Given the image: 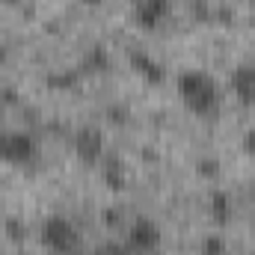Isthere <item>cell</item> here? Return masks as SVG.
I'll return each mask as SVG.
<instances>
[{"mask_svg": "<svg viewBox=\"0 0 255 255\" xmlns=\"http://www.w3.org/2000/svg\"><path fill=\"white\" fill-rule=\"evenodd\" d=\"M175 89L181 104L199 119H211L220 113L223 107V89L217 83V77L205 68H187L175 77Z\"/></svg>", "mask_w": 255, "mask_h": 255, "instance_id": "obj_1", "label": "cell"}, {"mask_svg": "<svg viewBox=\"0 0 255 255\" xmlns=\"http://www.w3.org/2000/svg\"><path fill=\"white\" fill-rule=\"evenodd\" d=\"M80 229L63 214H51L39 226V244L51 255H74L80 250Z\"/></svg>", "mask_w": 255, "mask_h": 255, "instance_id": "obj_2", "label": "cell"}, {"mask_svg": "<svg viewBox=\"0 0 255 255\" xmlns=\"http://www.w3.org/2000/svg\"><path fill=\"white\" fill-rule=\"evenodd\" d=\"M39 154V145L33 139V133L27 130H0V160L9 166H27L33 163Z\"/></svg>", "mask_w": 255, "mask_h": 255, "instance_id": "obj_3", "label": "cell"}, {"mask_svg": "<svg viewBox=\"0 0 255 255\" xmlns=\"http://www.w3.org/2000/svg\"><path fill=\"white\" fill-rule=\"evenodd\" d=\"M160 241H163V232L151 217H136L125 232V250L130 255H151L160 247Z\"/></svg>", "mask_w": 255, "mask_h": 255, "instance_id": "obj_4", "label": "cell"}, {"mask_svg": "<svg viewBox=\"0 0 255 255\" xmlns=\"http://www.w3.org/2000/svg\"><path fill=\"white\" fill-rule=\"evenodd\" d=\"M104 148H107V139H104V130L98 125L77 128V133H74V154L83 163H89V166L101 163L104 160Z\"/></svg>", "mask_w": 255, "mask_h": 255, "instance_id": "obj_5", "label": "cell"}, {"mask_svg": "<svg viewBox=\"0 0 255 255\" xmlns=\"http://www.w3.org/2000/svg\"><path fill=\"white\" fill-rule=\"evenodd\" d=\"M169 12H172V0H133V21L142 30L163 27Z\"/></svg>", "mask_w": 255, "mask_h": 255, "instance_id": "obj_6", "label": "cell"}, {"mask_svg": "<svg viewBox=\"0 0 255 255\" xmlns=\"http://www.w3.org/2000/svg\"><path fill=\"white\" fill-rule=\"evenodd\" d=\"M229 83H232L235 95H238L244 104H255V65L253 63L238 65V68L229 74Z\"/></svg>", "mask_w": 255, "mask_h": 255, "instance_id": "obj_7", "label": "cell"}, {"mask_svg": "<svg viewBox=\"0 0 255 255\" xmlns=\"http://www.w3.org/2000/svg\"><path fill=\"white\" fill-rule=\"evenodd\" d=\"M130 65H133L148 83H160V80H163V65L154 63V60H151L148 54H142V51H133V54H130Z\"/></svg>", "mask_w": 255, "mask_h": 255, "instance_id": "obj_8", "label": "cell"}, {"mask_svg": "<svg viewBox=\"0 0 255 255\" xmlns=\"http://www.w3.org/2000/svg\"><path fill=\"white\" fill-rule=\"evenodd\" d=\"M211 202H214V217H217V223H226V220H229V196H226V193H214Z\"/></svg>", "mask_w": 255, "mask_h": 255, "instance_id": "obj_9", "label": "cell"}, {"mask_svg": "<svg viewBox=\"0 0 255 255\" xmlns=\"http://www.w3.org/2000/svg\"><path fill=\"white\" fill-rule=\"evenodd\" d=\"M202 253H205V255H226V241L214 235V238H208V241H205V250H202Z\"/></svg>", "mask_w": 255, "mask_h": 255, "instance_id": "obj_10", "label": "cell"}, {"mask_svg": "<svg viewBox=\"0 0 255 255\" xmlns=\"http://www.w3.org/2000/svg\"><path fill=\"white\" fill-rule=\"evenodd\" d=\"M244 151L255 160V128H250V130L244 133Z\"/></svg>", "mask_w": 255, "mask_h": 255, "instance_id": "obj_11", "label": "cell"}, {"mask_svg": "<svg viewBox=\"0 0 255 255\" xmlns=\"http://www.w3.org/2000/svg\"><path fill=\"white\" fill-rule=\"evenodd\" d=\"M80 3H86V6H101L104 0H80Z\"/></svg>", "mask_w": 255, "mask_h": 255, "instance_id": "obj_12", "label": "cell"}, {"mask_svg": "<svg viewBox=\"0 0 255 255\" xmlns=\"http://www.w3.org/2000/svg\"><path fill=\"white\" fill-rule=\"evenodd\" d=\"M92 255H107V253H92Z\"/></svg>", "mask_w": 255, "mask_h": 255, "instance_id": "obj_13", "label": "cell"}]
</instances>
